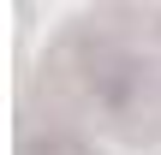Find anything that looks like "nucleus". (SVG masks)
I'll use <instances>...</instances> for the list:
<instances>
[{
	"label": "nucleus",
	"mask_w": 161,
	"mask_h": 155,
	"mask_svg": "<svg viewBox=\"0 0 161 155\" xmlns=\"http://www.w3.org/2000/svg\"><path fill=\"white\" fill-rule=\"evenodd\" d=\"M18 155H96V149L84 137H72V131H36V137H24Z\"/></svg>",
	"instance_id": "2"
},
{
	"label": "nucleus",
	"mask_w": 161,
	"mask_h": 155,
	"mask_svg": "<svg viewBox=\"0 0 161 155\" xmlns=\"http://www.w3.org/2000/svg\"><path fill=\"white\" fill-rule=\"evenodd\" d=\"M84 96L119 125V131H149L161 113V96H155V72L137 48H125L119 36H90L84 42Z\"/></svg>",
	"instance_id": "1"
}]
</instances>
